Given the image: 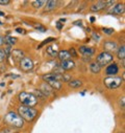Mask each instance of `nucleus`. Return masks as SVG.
Here are the masks:
<instances>
[{
	"label": "nucleus",
	"instance_id": "obj_1",
	"mask_svg": "<svg viewBox=\"0 0 125 133\" xmlns=\"http://www.w3.org/2000/svg\"><path fill=\"white\" fill-rule=\"evenodd\" d=\"M18 114L23 121L26 122H33L37 115H38V110L33 108V107H27V106H20L18 108Z\"/></svg>",
	"mask_w": 125,
	"mask_h": 133
},
{
	"label": "nucleus",
	"instance_id": "obj_2",
	"mask_svg": "<svg viewBox=\"0 0 125 133\" xmlns=\"http://www.w3.org/2000/svg\"><path fill=\"white\" fill-rule=\"evenodd\" d=\"M4 122L12 126L13 128H22L24 126V121L20 117V115L14 111H10L4 116Z\"/></svg>",
	"mask_w": 125,
	"mask_h": 133
},
{
	"label": "nucleus",
	"instance_id": "obj_3",
	"mask_svg": "<svg viewBox=\"0 0 125 133\" xmlns=\"http://www.w3.org/2000/svg\"><path fill=\"white\" fill-rule=\"evenodd\" d=\"M19 101L22 103L23 106H27V107H35L38 104V97L36 96V94L31 93V92H21L19 94Z\"/></svg>",
	"mask_w": 125,
	"mask_h": 133
},
{
	"label": "nucleus",
	"instance_id": "obj_4",
	"mask_svg": "<svg viewBox=\"0 0 125 133\" xmlns=\"http://www.w3.org/2000/svg\"><path fill=\"white\" fill-rule=\"evenodd\" d=\"M113 61H114V56L110 52H106V51H102L96 58V63L100 66V67L113 63Z\"/></svg>",
	"mask_w": 125,
	"mask_h": 133
},
{
	"label": "nucleus",
	"instance_id": "obj_5",
	"mask_svg": "<svg viewBox=\"0 0 125 133\" xmlns=\"http://www.w3.org/2000/svg\"><path fill=\"white\" fill-rule=\"evenodd\" d=\"M104 85L108 88V89H116L118 87H120L123 83V79L120 77H108L106 79H104Z\"/></svg>",
	"mask_w": 125,
	"mask_h": 133
},
{
	"label": "nucleus",
	"instance_id": "obj_6",
	"mask_svg": "<svg viewBox=\"0 0 125 133\" xmlns=\"http://www.w3.org/2000/svg\"><path fill=\"white\" fill-rule=\"evenodd\" d=\"M20 68L23 71H29L34 68V61L31 60L29 57H24L21 61H20Z\"/></svg>",
	"mask_w": 125,
	"mask_h": 133
},
{
	"label": "nucleus",
	"instance_id": "obj_7",
	"mask_svg": "<svg viewBox=\"0 0 125 133\" xmlns=\"http://www.w3.org/2000/svg\"><path fill=\"white\" fill-rule=\"evenodd\" d=\"M42 79L45 81V83H49V82H52V81H59V82H61L62 81V75L58 74V72L47 74V75H44L42 77Z\"/></svg>",
	"mask_w": 125,
	"mask_h": 133
},
{
	"label": "nucleus",
	"instance_id": "obj_8",
	"mask_svg": "<svg viewBox=\"0 0 125 133\" xmlns=\"http://www.w3.org/2000/svg\"><path fill=\"white\" fill-rule=\"evenodd\" d=\"M118 71H119V67H118V65L114 62L108 64L106 69H105V74L107 76H112V77H114L116 74H118Z\"/></svg>",
	"mask_w": 125,
	"mask_h": 133
},
{
	"label": "nucleus",
	"instance_id": "obj_9",
	"mask_svg": "<svg viewBox=\"0 0 125 133\" xmlns=\"http://www.w3.org/2000/svg\"><path fill=\"white\" fill-rule=\"evenodd\" d=\"M79 52L83 56V57H92L95 54V49L93 47H89V46H80L79 47Z\"/></svg>",
	"mask_w": 125,
	"mask_h": 133
},
{
	"label": "nucleus",
	"instance_id": "obj_10",
	"mask_svg": "<svg viewBox=\"0 0 125 133\" xmlns=\"http://www.w3.org/2000/svg\"><path fill=\"white\" fill-rule=\"evenodd\" d=\"M103 47H104V51H106V52H114L115 50H117V48H118V45H117V43L116 42H113V41H106L105 43H104V45H103Z\"/></svg>",
	"mask_w": 125,
	"mask_h": 133
},
{
	"label": "nucleus",
	"instance_id": "obj_11",
	"mask_svg": "<svg viewBox=\"0 0 125 133\" xmlns=\"http://www.w3.org/2000/svg\"><path fill=\"white\" fill-rule=\"evenodd\" d=\"M60 67H61V69H64V70H71V69H73L75 67V63L71 59L67 60V61H62L60 63Z\"/></svg>",
	"mask_w": 125,
	"mask_h": 133
},
{
	"label": "nucleus",
	"instance_id": "obj_12",
	"mask_svg": "<svg viewBox=\"0 0 125 133\" xmlns=\"http://www.w3.org/2000/svg\"><path fill=\"white\" fill-rule=\"evenodd\" d=\"M46 54L49 57L55 58V57H57V54H58V47L56 45H49L46 47Z\"/></svg>",
	"mask_w": 125,
	"mask_h": 133
},
{
	"label": "nucleus",
	"instance_id": "obj_13",
	"mask_svg": "<svg viewBox=\"0 0 125 133\" xmlns=\"http://www.w3.org/2000/svg\"><path fill=\"white\" fill-rule=\"evenodd\" d=\"M11 56H12V57L14 58V60L17 61V62H20V61L25 57L24 52H23L21 49H13L12 52H11Z\"/></svg>",
	"mask_w": 125,
	"mask_h": 133
},
{
	"label": "nucleus",
	"instance_id": "obj_14",
	"mask_svg": "<svg viewBox=\"0 0 125 133\" xmlns=\"http://www.w3.org/2000/svg\"><path fill=\"white\" fill-rule=\"evenodd\" d=\"M125 11V6L123 3H118L114 6V9L111 11V14L113 15H122Z\"/></svg>",
	"mask_w": 125,
	"mask_h": 133
},
{
	"label": "nucleus",
	"instance_id": "obj_15",
	"mask_svg": "<svg viewBox=\"0 0 125 133\" xmlns=\"http://www.w3.org/2000/svg\"><path fill=\"white\" fill-rule=\"evenodd\" d=\"M104 8H105V1H98L96 3L92 4L91 8H90V10L92 12H99V11L103 10Z\"/></svg>",
	"mask_w": 125,
	"mask_h": 133
},
{
	"label": "nucleus",
	"instance_id": "obj_16",
	"mask_svg": "<svg viewBox=\"0 0 125 133\" xmlns=\"http://www.w3.org/2000/svg\"><path fill=\"white\" fill-rule=\"evenodd\" d=\"M46 6H45V12H50V11H53L57 8V4H58V1H55V0H49L46 3Z\"/></svg>",
	"mask_w": 125,
	"mask_h": 133
},
{
	"label": "nucleus",
	"instance_id": "obj_17",
	"mask_svg": "<svg viewBox=\"0 0 125 133\" xmlns=\"http://www.w3.org/2000/svg\"><path fill=\"white\" fill-rule=\"evenodd\" d=\"M52 88L47 84V83H43L42 85H41V88H40V91L44 94V95H46V96H48V95H50L51 93H52Z\"/></svg>",
	"mask_w": 125,
	"mask_h": 133
},
{
	"label": "nucleus",
	"instance_id": "obj_18",
	"mask_svg": "<svg viewBox=\"0 0 125 133\" xmlns=\"http://www.w3.org/2000/svg\"><path fill=\"white\" fill-rule=\"evenodd\" d=\"M57 58L62 62V61L70 60V59H71V56H70V54H69L68 50H60V51H58V54H57Z\"/></svg>",
	"mask_w": 125,
	"mask_h": 133
},
{
	"label": "nucleus",
	"instance_id": "obj_19",
	"mask_svg": "<svg viewBox=\"0 0 125 133\" xmlns=\"http://www.w3.org/2000/svg\"><path fill=\"white\" fill-rule=\"evenodd\" d=\"M90 69H91V71L93 74H99L100 70H101V67L96 62H93V63L90 64Z\"/></svg>",
	"mask_w": 125,
	"mask_h": 133
},
{
	"label": "nucleus",
	"instance_id": "obj_20",
	"mask_svg": "<svg viewBox=\"0 0 125 133\" xmlns=\"http://www.w3.org/2000/svg\"><path fill=\"white\" fill-rule=\"evenodd\" d=\"M47 84L54 90H60V88H61V82H59V81H52Z\"/></svg>",
	"mask_w": 125,
	"mask_h": 133
},
{
	"label": "nucleus",
	"instance_id": "obj_21",
	"mask_svg": "<svg viewBox=\"0 0 125 133\" xmlns=\"http://www.w3.org/2000/svg\"><path fill=\"white\" fill-rule=\"evenodd\" d=\"M4 43H5L6 45L12 46V45H14V44L17 43V38L12 37V36H7V37L4 38Z\"/></svg>",
	"mask_w": 125,
	"mask_h": 133
},
{
	"label": "nucleus",
	"instance_id": "obj_22",
	"mask_svg": "<svg viewBox=\"0 0 125 133\" xmlns=\"http://www.w3.org/2000/svg\"><path fill=\"white\" fill-rule=\"evenodd\" d=\"M68 84L72 88H79L82 86V82L80 80H71L70 82H68Z\"/></svg>",
	"mask_w": 125,
	"mask_h": 133
},
{
	"label": "nucleus",
	"instance_id": "obj_23",
	"mask_svg": "<svg viewBox=\"0 0 125 133\" xmlns=\"http://www.w3.org/2000/svg\"><path fill=\"white\" fill-rule=\"evenodd\" d=\"M117 56H118V58L120 60L124 61V58H125V46L124 45H122L121 47H119L118 52H117Z\"/></svg>",
	"mask_w": 125,
	"mask_h": 133
},
{
	"label": "nucleus",
	"instance_id": "obj_24",
	"mask_svg": "<svg viewBox=\"0 0 125 133\" xmlns=\"http://www.w3.org/2000/svg\"><path fill=\"white\" fill-rule=\"evenodd\" d=\"M45 3L46 1H44V0H36V1H33V6L35 9H41L42 6H44Z\"/></svg>",
	"mask_w": 125,
	"mask_h": 133
},
{
	"label": "nucleus",
	"instance_id": "obj_25",
	"mask_svg": "<svg viewBox=\"0 0 125 133\" xmlns=\"http://www.w3.org/2000/svg\"><path fill=\"white\" fill-rule=\"evenodd\" d=\"M55 39L54 38H52V37H49V38H47L45 41H43L39 46H38V49H40V48H42L44 45H46V44H48V43H50V42H52V41H54Z\"/></svg>",
	"mask_w": 125,
	"mask_h": 133
},
{
	"label": "nucleus",
	"instance_id": "obj_26",
	"mask_svg": "<svg viewBox=\"0 0 125 133\" xmlns=\"http://www.w3.org/2000/svg\"><path fill=\"white\" fill-rule=\"evenodd\" d=\"M102 31L104 32L105 35H113L114 34V28H107V27H103L102 28Z\"/></svg>",
	"mask_w": 125,
	"mask_h": 133
},
{
	"label": "nucleus",
	"instance_id": "obj_27",
	"mask_svg": "<svg viewBox=\"0 0 125 133\" xmlns=\"http://www.w3.org/2000/svg\"><path fill=\"white\" fill-rule=\"evenodd\" d=\"M5 59H6V55H5V52L3 51V49L0 48V63H2Z\"/></svg>",
	"mask_w": 125,
	"mask_h": 133
},
{
	"label": "nucleus",
	"instance_id": "obj_28",
	"mask_svg": "<svg viewBox=\"0 0 125 133\" xmlns=\"http://www.w3.org/2000/svg\"><path fill=\"white\" fill-rule=\"evenodd\" d=\"M69 54H70V56H71V57H74V58H76V57H77V54H76V51H75V48H73V47H71V48H70Z\"/></svg>",
	"mask_w": 125,
	"mask_h": 133
},
{
	"label": "nucleus",
	"instance_id": "obj_29",
	"mask_svg": "<svg viewBox=\"0 0 125 133\" xmlns=\"http://www.w3.org/2000/svg\"><path fill=\"white\" fill-rule=\"evenodd\" d=\"M36 29L39 30V31H41V32H45V31H46V28H45L43 25H37V26H36Z\"/></svg>",
	"mask_w": 125,
	"mask_h": 133
},
{
	"label": "nucleus",
	"instance_id": "obj_30",
	"mask_svg": "<svg viewBox=\"0 0 125 133\" xmlns=\"http://www.w3.org/2000/svg\"><path fill=\"white\" fill-rule=\"evenodd\" d=\"M0 133H14V131H13L12 128H5V129H3Z\"/></svg>",
	"mask_w": 125,
	"mask_h": 133
},
{
	"label": "nucleus",
	"instance_id": "obj_31",
	"mask_svg": "<svg viewBox=\"0 0 125 133\" xmlns=\"http://www.w3.org/2000/svg\"><path fill=\"white\" fill-rule=\"evenodd\" d=\"M16 31H17V32H19V34H22V35H24V34H25V29H24V28H21V27L16 28Z\"/></svg>",
	"mask_w": 125,
	"mask_h": 133
},
{
	"label": "nucleus",
	"instance_id": "obj_32",
	"mask_svg": "<svg viewBox=\"0 0 125 133\" xmlns=\"http://www.w3.org/2000/svg\"><path fill=\"white\" fill-rule=\"evenodd\" d=\"M93 38L95 39L96 41H99V40H100V36H99L98 34H96V32H94V34H93Z\"/></svg>",
	"mask_w": 125,
	"mask_h": 133
},
{
	"label": "nucleus",
	"instance_id": "obj_33",
	"mask_svg": "<svg viewBox=\"0 0 125 133\" xmlns=\"http://www.w3.org/2000/svg\"><path fill=\"white\" fill-rule=\"evenodd\" d=\"M116 3V1H105V8L110 6V5H114Z\"/></svg>",
	"mask_w": 125,
	"mask_h": 133
},
{
	"label": "nucleus",
	"instance_id": "obj_34",
	"mask_svg": "<svg viewBox=\"0 0 125 133\" xmlns=\"http://www.w3.org/2000/svg\"><path fill=\"white\" fill-rule=\"evenodd\" d=\"M10 3H11L10 0H4V1H0V4H1V5H7V4H10Z\"/></svg>",
	"mask_w": 125,
	"mask_h": 133
},
{
	"label": "nucleus",
	"instance_id": "obj_35",
	"mask_svg": "<svg viewBox=\"0 0 125 133\" xmlns=\"http://www.w3.org/2000/svg\"><path fill=\"white\" fill-rule=\"evenodd\" d=\"M56 27L58 28V29H61L62 28V23H60V22H56Z\"/></svg>",
	"mask_w": 125,
	"mask_h": 133
},
{
	"label": "nucleus",
	"instance_id": "obj_36",
	"mask_svg": "<svg viewBox=\"0 0 125 133\" xmlns=\"http://www.w3.org/2000/svg\"><path fill=\"white\" fill-rule=\"evenodd\" d=\"M3 44H4V37L0 36V46L3 45Z\"/></svg>",
	"mask_w": 125,
	"mask_h": 133
},
{
	"label": "nucleus",
	"instance_id": "obj_37",
	"mask_svg": "<svg viewBox=\"0 0 125 133\" xmlns=\"http://www.w3.org/2000/svg\"><path fill=\"white\" fill-rule=\"evenodd\" d=\"M120 104H121V108H122V109H124V106H125V105H124V97H122Z\"/></svg>",
	"mask_w": 125,
	"mask_h": 133
},
{
	"label": "nucleus",
	"instance_id": "obj_38",
	"mask_svg": "<svg viewBox=\"0 0 125 133\" xmlns=\"http://www.w3.org/2000/svg\"><path fill=\"white\" fill-rule=\"evenodd\" d=\"M90 20H91V22H94V21H95V18H94V17H91Z\"/></svg>",
	"mask_w": 125,
	"mask_h": 133
},
{
	"label": "nucleus",
	"instance_id": "obj_39",
	"mask_svg": "<svg viewBox=\"0 0 125 133\" xmlns=\"http://www.w3.org/2000/svg\"><path fill=\"white\" fill-rule=\"evenodd\" d=\"M0 24H1V22H0Z\"/></svg>",
	"mask_w": 125,
	"mask_h": 133
}]
</instances>
